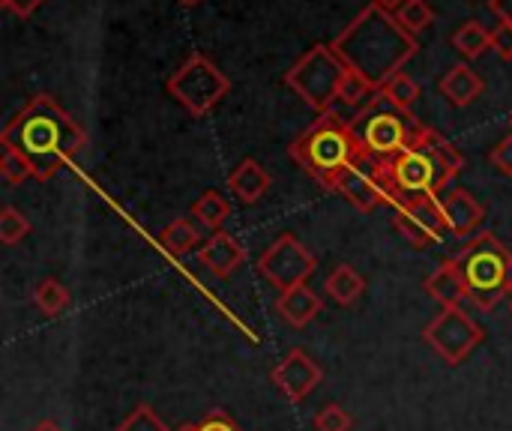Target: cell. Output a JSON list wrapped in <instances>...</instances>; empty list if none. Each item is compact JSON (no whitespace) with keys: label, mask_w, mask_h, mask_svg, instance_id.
<instances>
[{"label":"cell","mask_w":512,"mask_h":431,"mask_svg":"<svg viewBox=\"0 0 512 431\" xmlns=\"http://www.w3.org/2000/svg\"><path fill=\"white\" fill-rule=\"evenodd\" d=\"M159 243H162L165 252H171V255L180 258V255H189L192 249H198L201 234H198V228L189 219H174L168 228L159 231Z\"/></svg>","instance_id":"44dd1931"},{"label":"cell","mask_w":512,"mask_h":431,"mask_svg":"<svg viewBox=\"0 0 512 431\" xmlns=\"http://www.w3.org/2000/svg\"><path fill=\"white\" fill-rule=\"evenodd\" d=\"M492 48L501 60H512V24H498L492 30Z\"/></svg>","instance_id":"836d02e7"},{"label":"cell","mask_w":512,"mask_h":431,"mask_svg":"<svg viewBox=\"0 0 512 431\" xmlns=\"http://www.w3.org/2000/svg\"><path fill=\"white\" fill-rule=\"evenodd\" d=\"M426 291L432 300H438L444 309H456L468 300V285L462 279V270L456 264V258L444 261L429 279H426Z\"/></svg>","instance_id":"ac0fdd59"},{"label":"cell","mask_w":512,"mask_h":431,"mask_svg":"<svg viewBox=\"0 0 512 431\" xmlns=\"http://www.w3.org/2000/svg\"><path fill=\"white\" fill-rule=\"evenodd\" d=\"M315 429L318 431H351L354 429V417L342 408V405H324L315 417Z\"/></svg>","instance_id":"f546056e"},{"label":"cell","mask_w":512,"mask_h":431,"mask_svg":"<svg viewBox=\"0 0 512 431\" xmlns=\"http://www.w3.org/2000/svg\"><path fill=\"white\" fill-rule=\"evenodd\" d=\"M231 90L228 75L201 51H192L177 72L168 78V93L192 114V117H204L210 114Z\"/></svg>","instance_id":"ba28073f"},{"label":"cell","mask_w":512,"mask_h":431,"mask_svg":"<svg viewBox=\"0 0 512 431\" xmlns=\"http://www.w3.org/2000/svg\"><path fill=\"white\" fill-rule=\"evenodd\" d=\"M30 431H63V429H60V423H54V420H42V423H36Z\"/></svg>","instance_id":"8d00e7d4"},{"label":"cell","mask_w":512,"mask_h":431,"mask_svg":"<svg viewBox=\"0 0 512 431\" xmlns=\"http://www.w3.org/2000/svg\"><path fill=\"white\" fill-rule=\"evenodd\" d=\"M393 225L417 249L438 243L450 231L444 207L435 195H420V198H408V201L396 204L393 207Z\"/></svg>","instance_id":"8fae6325"},{"label":"cell","mask_w":512,"mask_h":431,"mask_svg":"<svg viewBox=\"0 0 512 431\" xmlns=\"http://www.w3.org/2000/svg\"><path fill=\"white\" fill-rule=\"evenodd\" d=\"M273 186V177L267 174V168L258 159H243L231 174H228V189L234 192V198L240 204H255L261 201Z\"/></svg>","instance_id":"e0dca14e"},{"label":"cell","mask_w":512,"mask_h":431,"mask_svg":"<svg viewBox=\"0 0 512 431\" xmlns=\"http://www.w3.org/2000/svg\"><path fill=\"white\" fill-rule=\"evenodd\" d=\"M0 174H3V180H6V183H12V186H18V183H24L27 177H33V171H30L27 159H24L21 153L9 150V147H3Z\"/></svg>","instance_id":"4dcf8cb0"},{"label":"cell","mask_w":512,"mask_h":431,"mask_svg":"<svg viewBox=\"0 0 512 431\" xmlns=\"http://www.w3.org/2000/svg\"><path fill=\"white\" fill-rule=\"evenodd\" d=\"M348 75V63L339 57L333 45H312L306 54L297 57V63L285 72V84L318 114L333 111L339 102L342 81Z\"/></svg>","instance_id":"52a82bcc"},{"label":"cell","mask_w":512,"mask_h":431,"mask_svg":"<svg viewBox=\"0 0 512 431\" xmlns=\"http://www.w3.org/2000/svg\"><path fill=\"white\" fill-rule=\"evenodd\" d=\"M318 258L294 237V234H282L273 240V246L258 258V273L282 291H291L303 282H309V276L315 273Z\"/></svg>","instance_id":"30bf717a"},{"label":"cell","mask_w":512,"mask_h":431,"mask_svg":"<svg viewBox=\"0 0 512 431\" xmlns=\"http://www.w3.org/2000/svg\"><path fill=\"white\" fill-rule=\"evenodd\" d=\"M198 431H243V429L234 423V417H231L228 411L213 408V411H207V414H204V420L198 423Z\"/></svg>","instance_id":"1f68e13d"},{"label":"cell","mask_w":512,"mask_h":431,"mask_svg":"<svg viewBox=\"0 0 512 431\" xmlns=\"http://www.w3.org/2000/svg\"><path fill=\"white\" fill-rule=\"evenodd\" d=\"M453 45L468 57L477 60L480 54H486L492 48V30H486V24L480 21H465L456 33H453Z\"/></svg>","instance_id":"603a6c76"},{"label":"cell","mask_w":512,"mask_h":431,"mask_svg":"<svg viewBox=\"0 0 512 431\" xmlns=\"http://www.w3.org/2000/svg\"><path fill=\"white\" fill-rule=\"evenodd\" d=\"M288 156L327 192H336V180L339 174L354 165L357 159L366 156V147L360 141V135L354 132L351 120L327 111L321 114L291 147Z\"/></svg>","instance_id":"277c9868"},{"label":"cell","mask_w":512,"mask_h":431,"mask_svg":"<svg viewBox=\"0 0 512 431\" xmlns=\"http://www.w3.org/2000/svg\"><path fill=\"white\" fill-rule=\"evenodd\" d=\"M321 309H324V303H321V297L309 288V282H303V285H297V288H291V291H282V294L276 297V312H279V318H282L285 324L297 327V330L309 327V324L321 315Z\"/></svg>","instance_id":"2e32d148"},{"label":"cell","mask_w":512,"mask_h":431,"mask_svg":"<svg viewBox=\"0 0 512 431\" xmlns=\"http://www.w3.org/2000/svg\"><path fill=\"white\" fill-rule=\"evenodd\" d=\"M396 18L399 24L408 30V33H423L432 21H435V9L426 3V0H405L399 9H396Z\"/></svg>","instance_id":"484cf974"},{"label":"cell","mask_w":512,"mask_h":431,"mask_svg":"<svg viewBox=\"0 0 512 431\" xmlns=\"http://www.w3.org/2000/svg\"><path fill=\"white\" fill-rule=\"evenodd\" d=\"M441 207H444V216H447V228L456 234V237H468L480 228L483 216H486V207L468 192V189H453L441 198Z\"/></svg>","instance_id":"9a60e30c"},{"label":"cell","mask_w":512,"mask_h":431,"mask_svg":"<svg viewBox=\"0 0 512 431\" xmlns=\"http://www.w3.org/2000/svg\"><path fill=\"white\" fill-rule=\"evenodd\" d=\"M378 93V87L369 81V78H363L360 72H354V69H348V75H345V81H342V90H339V102L342 105H348V108H363L372 96Z\"/></svg>","instance_id":"d4e9b609"},{"label":"cell","mask_w":512,"mask_h":431,"mask_svg":"<svg viewBox=\"0 0 512 431\" xmlns=\"http://www.w3.org/2000/svg\"><path fill=\"white\" fill-rule=\"evenodd\" d=\"M336 192L345 195L363 213H372L375 207L390 204V192H387L381 162L372 159V156H363L354 165H348L336 180Z\"/></svg>","instance_id":"7c38bea8"},{"label":"cell","mask_w":512,"mask_h":431,"mask_svg":"<svg viewBox=\"0 0 512 431\" xmlns=\"http://www.w3.org/2000/svg\"><path fill=\"white\" fill-rule=\"evenodd\" d=\"M510 312H512V303H510Z\"/></svg>","instance_id":"60d3db41"},{"label":"cell","mask_w":512,"mask_h":431,"mask_svg":"<svg viewBox=\"0 0 512 431\" xmlns=\"http://www.w3.org/2000/svg\"><path fill=\"white\" fill-rule=\"evenodd\" d=\"M324 288H327L330 300H336L339 306H354V303L363 297V291H366V279H363L351 264H339V267L327 276Z\"/></svg>","instance_id":"ffe728a7"},{"label":"cell","mask_w":512,"mask_h":431,"mask_svg":"<svg viewBox=\"0 0 512 431\" xmlns=\"http://www.w3.org/2000/svg\"><path fill=\"white\" fill-rule=\"evenodd\" d=\"M177 431H198V423H186V426H180Z\"/></svg>","instance_id":"f35d334b"},{"label":"cell","mask_w":512,"mask_h":431,"mask_svg":"<svg viewBox=\"0 0 512 431\" xmlns=\"http://www.w3.org/2000/svg\"><path fill=\"white\" fill-rule=\"evenodd\" d=\"M33 306L48 315V318H57L66 306H69V291L63 288L60 279H42L36 288H33Z\"/></svg>","instance_id":"cb8c5ba5"},{"label":"cell","mask_w":512,"mask_h":431,"mask_svg":"<svg viewBox=\"0 0 512 431\" xmlns=\"http://www.w3.org/2000/svg\"><path fill=\"white\" fill-rule=\"evenodd\" d=\"M510 123H512V117H510Z\"/></svg>","instance_id":"b9f144b4"},{"label":"cell","mask_w":512,"mask_h":431,"mask_svg":"<svg viewBox=\"0 0 512 431\" xmlns=\"http://www.w3.org/2000/svg\"><path fill=\"white\" fill-rule=\"evenodd\" d=\"M198 261L219 279H228L234 270H240L246 264V246L225 234V231H216L201 249H198Z\"/></svg>","instance_id":"5bb4252c"},{"label":"cell","mask_w":512,"mask_h":431,"mask_svg":"<svg viewBox=\"0 0 512 431\" xmlns=\"http://www.w3.org/2000/svg\"><path fill=\"white\" fill-rule=\"evenodd\" d=\"M462 168H465L462 150L432 126L423 129L414 147H408L396 159L381 162L393 207L420 195L438 198V192H444Z\"/></svg>","instance_id":"3957f363"},{"label":"cell","mask_w":512,"mask_h":431,"mask_svg":"<svg viewBox=\"0 0 512 431\" xmlns=\"http://www.w3.org/2000/svg\"><path fill=\"white\" fill-rule=\"evenodd\" d=\"M180 3H186V6H195V3H201V0H180Z\"/></svg>","instance_id":"ab89813d"},{"label":"cell","mask_w":512,"mask_h":431,"mask_svg":"<svg viewBox=\"0 0 512 431\" xmlns=\"http://www.w3.org/2000/svg\"><path fill=\"white\" fill-rule=\"evenodd\" d=\"M270 378L288 402H303L324 381V372L303 348H291L285 360L270 372Z\"/></svg>","instance_id":"4fadbf2b"},{"label":"cell","mask_w":512,"mask_h":431,"mask_svg":"<svg viewBox=\"0 0 512 431\" xmlns=\"http://www.w3.org/2000/svg\"><path fill=\"white\" fill-rule=\"evenodd\" d=\"M117 431H168V426L162 423V417L150 408V405H138L120 426Z\"/></svg>","instance_id":"f1b7e54d"},{"label":"cell","mask_w":512,"mask_h":431,"mask_svg":"<svg viewBox=\"0 0 512 431\" xmlns=\"http://www.w3.org/2000/svg\"><path fill=\"white\" fill-rule=\"evenodd\" d=\"M489 159H492V165L498 168V174L512 177V135L501 138V141L495 144V150L489 153Z\"/></svg>","instance_id":"d6a6232c"},{"label":"cell","mask_w":512,"mask_h":431,"mask_svg":"<svg viewBox=\"0 0 512 431\" xmlns=\"http://www.w3.org/2000/svg\"><path fill=\"white\" fill-rule=\"evenodd\" d=\"M0 3H3L12 15H18V18H30V15H33L45 0H0Z\"/></svg>","instance_id":"e575fe53"},{"label":"cell","mask_w":512,"mask_h":431,"mask_svg":"<svg viewBox=\"0 0 512 431\" xmlns=\"http://www.w3.org/2000/svg\"><path fill=\"white\" fill-rule=\"evenodd\" d=\"M27 234H30V219H27L21 210H15L12 204H6L3 213H0V240H3L6 246H15V243H21Z\"/></svg>","instance_id":"83f0119b"},{"label":"cell","mask_w":512,"mask_h":431,"mask_svg":"<svg viewBox=\"0 0 512 431\" xmlns=\"http://www.w3.org/2000/svg\"><path fill=\"white\" fill-rule=\"evenodd\" d=\"M486 90V81L480 78V72L471 63H456L444 78H441V93L456 105V108H468L474 99H480Z\"/></svg>","instance_id":"d6986e66"},{"label":"cell","mask_w":512,"mask_h":431,"mask_svg":"<svg viewBox=\"0 0 512 431\" xmlns=\"http://www.w3.org/2000/svg\"><path fill=\"white\" fill-rule=\"evenodd\" d=\"M486 339L483 327L462 312V306L456 309H444L438 318H432L423 330V342L450 366H459L462 360H468V354Z\"/></svg>","instance_id":"9c48e42d"},{"label":"cell","mask_w":512,"mask_h":431,"mask_svg":"<svg viewBox=\"0 0 512 431\" xmlns=\"http://www.w3.org/2000/svg\"><path fill=\"white\" fill-rule=\"evenodd\" d=\"M333 48L348 63V69L360 72L381 90L396 72L405 69L411 57H417L420 42L414 33H408L399 24L396 12H387L378 3H369L333 39Z\"/></svg>","instance_id":"7a4b0ae2"},{"label":"cell","mask_w":512,"mask_h":431,"mask_svg":"<svg viewBox=\"0 0 512 431\" xmlns=\"http://www.w3.org/2000/svg\"><path fill=\"white\" fill-rule=\"evenodd\" d=\"M0 144L21 153L36 180H51L87 144L84 126L48 93H36L0 132Z\"/></svg>","instance_id":"6da1fadb"},{"label":"cell","mask_w":512,"mask_h":431,"mask_svg":"<svg viewBox=\"0 0 512 431\" xmlns=\"http://www.w3.org/2000/svg\"><path fill=\"white\" fill-rule=\"evenodd\" d=\"M468 285V300L480 312H492L504 297H512V249L492 231H480L456 258Z\"/></svg>","instance_id":"8992f818"},{"label":"cell","mask_w":512,"mask_h":431,"mask_svg":"<svg viewBox=\"0 0 512 431\" xmlns=\"http://www.w3.org/2000/svg\"><path fill=\"white\" fill-rule=\"evenodd\" d=\"M192 216H195L204 228H210V231L216 234V231H222V225L228 222L231 204H228L216 189H207V192L192 204Z\"/></svg>","instance_id":"7402d4cb"},{"label":"cell","mask_w":512,"mask_h":431,"mask_svg":"<svg viewBox=\"0 0 512 431\" xmlns=\"http://www.w3.org/2000/svg\"><path fill=\"white\" fill-rule=\"evenodd\" d=\"M381 93H384V96H390L396 105L411 108V105L420 99V84H417L408 72H396V75L381 87Z\"/></svg>","instance_id":"4316f807"},{"label":"cell","mask_w":512,"mask_h":431,"mask_svg":"<svg viewBox=\"0 0 512 431\" xmlns=\"http://www.w3.org/2000/svg\"><path fill=\"white\" fill-rule=\"evenodd\" d=\"M372 3H378L381 9H387V12H396L405 0H372Z\"/></svg>","instance_id":"74e56055"},{"label":"cell","mask_w":512,"mask_h":431,"mask_svg":"<svg viewBox=\"0 0 512 431\" xmlns=\"http://www.w3.org/2000/svg\"><path fill=\"white\" fill-rule=\"evenodd\" d=\"M489 9L498 15L501 24H512V0H489Z\"/></svg>","instance_id":"d590c367"},{"label":"cell","mask_w":512,"mask_h":431,"mask_svg":"<svg viewBox=\"0 0 512 431\" xmlns=\"http://www.w3.org/2000/svg\"><path fill=\"white\" fill-rule=\"evenodd\" d=\"M351 126L360 135L366 156H372L378 162L396 159L399 153L414 147L426 129V123L411 108L396 105L381 90L351 117Z\"/></svg>","instance_id":"5b68a950"}]
</instances>
